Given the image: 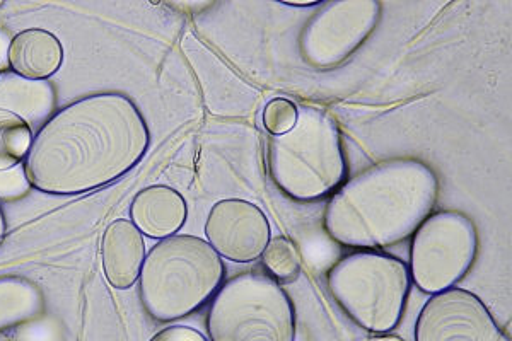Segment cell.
I'll return each instance as SVG.
<instances>
[{"mask_svg":"<svg viewBox=\"0 0 512 341\" xmlns=\"http://www.w3.org/2000/svg\"><path fill=\"white\" fill-rule=\"evenodd\" d=\"M151 133L132 99L91 94L43 123L24 159V178L50 195H77L120 180L146 156Z\"/></svg>","mask_w":512,"mask_h":341,"instance_id":"6da1fadb","label":"cell"},{"mask_svg":"<svg viewBox=\"0 0 512 341\" xmlns=\"http://www.w3.org/2000/svg\"><path fill=\"white\" fill-rule=\"evenodd\" d=\"M439 180L425 162H378L338 188L325 212V231L347 248L395 246L434 210Z\"/></svg>","mask_w":512,"mask_h":341,"instance_id":"7a4b0ae2","label":"cell"},{"mask_svg":"<svg viewBox=\"0 0 512 341\" xmlns=\"http://www.w3.org/2000/svg\"><path fill=\"white\" fill-rule=\"evenodd\" d=\"M224 277V261L209 241L190 234L164 237L140 270V301L151 318L171 323L212 301Z\"/></svg>","mask_w":512,"mask_h":341,"instance_id":"3957f363","label":"cell"},{"mask_svg":"<svg viewBox=\"0 0 512 341\" xmlns=\"http://www.w3.org/2000/svg\"><path fill=\"white\" fill-rule=\"evenodd\" d=\"M268 169L275 186L296 202H318L338 190L347 176V162L332 116L301 108L296 125L270 140Z\"/></svg>","mask_w":512,"mask_h":341,"instance_id":"277c9868","label":"cell"},{"mask_svg":"<svg viewBox=\"0 0 512 341\" xmlns=\"http://www.w3.org/2000/svg\"><path fill=\"white\" fill-rule=\"evenodd\" d=\"M328 292L362 330L390 333L402 321L412 277L405 261L362 249L340 258L326 273Z\"/></svg>","mask_w":512,"mask_h":341,"instance_id":"5b68a950","label":"cell"},{"mask_svg":"<svg viewBox=\"0 0 512 341\" xmlns=\"http://www.w3.org/2000/svg\"><path fill=\"white\" fill-rule=\"evenodd\" d=\"M207 333L210 341H296V309L268 273H239L210 302Z\"/></svg>","mask_w":512,"mask_h":341,"instance_id":"8992f818","label":"cell"},{"mask_svg":"<svg viewBox=\"0 0 512 341\" xmlns=\"http://www.w3.org/2000/svg\"><path fill=\"white\" fill-rule=\"evenodd\" d=\"M412 236L408 270L412 282L425 294H439L454 287L477 258V227L458 210L429 215Z\"/></svg>","mask_w":512,"mask_h":341,"instance_id":"52a82bcc","label":"cell"},{"mask_svg":"<svg viewBox=\"0 0 512 341\" xmlns=\"http://www.w3.org/2000/svg\"><path fill=\"white\" fill-rule=\"evenodd\" d=\"M381 19L376 0H337L321 4L299 38L304 62L315 69H335L373 35Z\"/></svg>","mask_w":512,"mask_h":341,"instance_id":"ba28073f","label":"cell"},{"mask_svg":"<svg viewBox=\"0 0 512 341\" xmlns=\"http://www.w3.org/2000/svg\"><path fill=\"white\" fill-rule=\"evenodd\" d=\"M415 341H511L485 302L470 290L432 295L415 323Z\"/></svg>","mask_w":512,"mask_h":341,"instance_id":"9c48e42d","label":"cell"},{"mask_svg":"<svg viewBox=\"0 0 512 341\" xmlns=\"http://www.w3.org/2000/svg\"><path fill=\"white\" fill-rule=\"evenodd\" d=\"M205 236L221 258L234 263L258 260L272 239L267 215L255 203L231 198L210 209Z\"/></svg>","mask_w":512,"mask_h":341,"instance_id":"30bf717a","label":"cell"},{"mask_svg":"<svg viewBox=\"0 0 512 341\" xmlns=\"http://www.w3.org/2000/svg\"><path fill=\"white\" fill-rule=\"evenodd\" d=\"M146 255L144 234L132 220L118 219L111 222L101 241V260L106 280L115 289L127 290L134 287Z\"/></svg>","mask_w":512,"mask_h":341,"instance_id":"8fae6325","label":"cell"},{"mask_svg":"<svg viewBox=\"0 0 512 341\" xmlns=\"http://www.w3.org/2000/svg\"><path fill=\"white\" fill-rule=\"evenodd\" d=\"M7 60L12 72L26 81H45L64 64V47L52 31L24 29L9 43Z\"/></svg>","mask_w":512,"mask_h":341,"instance_id":"7c38bea8","label":"cell"},{"mask_svg":"<svg viewBox=\"0 0 512 341\" xmlns=\"http://www.w3.org/2000/svg\"><path fill=\"white\" fill-rule=\"evenodd\" d=\"M137 229L154 239L175 236L187 220L185 198L169 186L154 185L137 193L130 207Z\"/></svg>","mask_w":512,"mask_h":341,"instance_id":"4fadbf2b","label":"cell"},{"mask_svg":"<svg viewBox=\"0 0 512 341\" xmlns=\"http://www.w3.org/2000/svg\"><path fill=\"white\" fill-rule=\"evenodd\" d=\"M45 311V295L38 285L18 275L0 277V331L23 326Z\"/></svg>","mask_w":512,"mask_h":341,"instance_id":"5bb4252c","label":"cell"},{"mask_svg":"<svg viewBox=\"0 0 512 341\" xmlns=\"http://www.w3.org/2000/svg\"><path fill=\"white\" fill-rule=\"evenodd\" d=\"M28 120L16 111L0 108V171H9L26 159L33 142Z\"/></svg>","mask_w":512,"mask_h":341,"instance_id":"9a60e30c","label":"cell"},{"mask_svg":"<svg viewBox=\"0 0 512 341\" xmlns=\"http://www.w3.org/2000/svg\"><path fill=\"white\" fill-rule=\"evenodd\" d=\"M263 266L268 275L279 284H289L301 273V260L294 244L287 237L270 239L267 249L263 251Z\"/></svg>","mask_w":512,"mask_h":341,"instance_id":"2e32d148","label":"cell"},{"mask_svg":"<svg viewBox=\"0 0 512 341\" xmlns=\"http://www.w3.org/2000/svg\"><path fill=\"white\" fill-rule=\"evenodd\" d=\"M299 108L292 101L284 98L272 99L263 110V127L272 135L289 132L297 122Z\"/></svg>","mask_w":512,"mask_h":341,"instance_id":"e0dca14e","label":"cell"},{"mask_svg":"<svg viewBox=\"0 0 512 341\" xmlns=\"http://www.w3.org/2000/svg\"><path fill=\"white\" fill-rule=\"evenodd\" d=\"M149 341H209L204 333L190 326H169L152 336Z\"/></svg>","mask_w":512,"mask_h":341,"instance_id":"ac0fdd59","label":"cell"},{"mask_svg":"<svg viewBox=\"0 0 512 341\" xmlns=\"http://www.w3.org/2000/svg\"><path fill=\"white\" fill-rule=\"evenodd\" d=\"M2 183L6 185V183H11V185H23V180H19V178H14V176H4V180H2ZM0 193L2 195H14V190H11V188H4V186H0Z\"/></svg>","mask_w":512,"mask_h":341,"instance_id":"d6986e66","label":"cell"},{"mask_svg":"<svg viewBox=\"0 0 512 341\" xmlns=\"http://www.w3.org/2000/svg\"><path fill=\"white\" fill-rule=\"evenodd\" d=\"M7 234V220L6 214H4V209H2V205H0V246L4 243V239H6Z\"/></svg>","mask_w":512,"mask_h":341,"instance_id":"ffe728a7","label":"cell"}]
</instances>
